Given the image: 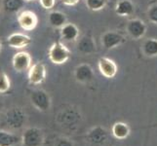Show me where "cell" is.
Instances as JSON below:
<instances>
[{"label":"cell","instance_id":"cell-1","mask_svg":"<svg viewBox=\"0 0 157 146\" xmlns=\"http://www.w3.org/2000/svg\"><path fill=\"white\" fill-rule=\"evenodd\" d=\"M69 49L61 42L53 43L48 52L49 59L54 64H63L66 63L70 58Z\"/></svg>","mask_w":157,"mask_h":146},{"label":"cell","instance_id":"cell-2","mask_svg":"<svg viewBox=\"0 0 157 146\" xmlns=\"http://www.w3.org/2000/svg\"><path fill=\"white\" fill-rule=\"evenodd\" d=\"M24 146H42L44 143V133L38 128H29L21 136Z\"/></svg>","mask_w":157,"mask_h":146},{"label":"cell","instance_id":"cell-3","mask_svg":"<svg viewBox=\"0 0 157 146\" xmlns=\"http://www.w3.org/2000/svg\"><path fill=\"white\" fill-rule=\"evenodd\" d=\"M30 101L37 110L45 112L51 107V97L44 90H35L30 95Z\"/></svg>","mask_w":157,"mask_h":146},{"label":"cell","instance_id":"cell-4","mask_svg":"<svg viewBox=\"0 0 157 146\" xmlns=\"http://www.w3.org/2000/svg\"><path fill=\"white\" fill-rule=\"evenodd\" d=\"M147 24L144 23V21L140 19L130 20L126 26L127 33L135 40L142 39L147 33Z\"/></svg>","mask_w":157,"mask_h":146},{"label":"cell","instance_id":"cell-5","mask_svg":"<svg viewBox=\"0 0 157 146\" xmlns=\"http://www.w3.org/2000/svg\"><path fill=\"white\" fill-rule=\"evenodd\" d=\"M101 45L106 50H111L125 42V37L117 31H106L101 35Z\"/></svg>","mask_w":157,"mask_h":146},{"label":"cell","instance_id":"cell-6","mask_svg":"<svg viewBox=\"0 0 157 146\" xmlns=\"http://www.w3.org/2000/svg\"><path fill=\"white\" fill-rule=\"evenodd\" d=\"M47 70L44 63L36 62L29 70V80L32 85H40L45 81Z\"/></svg>","mask_w":157,"mask_h":146},{"label":"cell","instance_id":"cell-7","mask_svg":"<svg viewBox=\"0 0 157 146\" xmlns=\"http://www.w3.org/2000/svg\"><path fill=\"white\" fill-rule=\"evenodd\" d=\"M18 23L24 30L30 31L36 28L37 24H38V19H37L36 14L32 11L25 10L21 12L18 16Z\"/></svg>","mask_w":157,"mask_h":146},{"label":"cell","instance_id":"cell-8","mask_svg":"<svg viewBox=\"0 0 157 146\" xmlns=\"http://www.w3.org/2000/svg\"><path fill=\"white\" fill-rule=\"evenodd\" d=\"M98 67L101 74L105 78H113L117 74L118 68L114 61L106 57H101L99 58Z\"/></svg>","mask_w":157,"mask_h":146},{"label":"cell","instance_id":"cell-9","mask_svg":"<svg viewBox=\"0 0 157 146\" xmlns=\"http://www.w3.org/2000/svg\"><path fill=\"white\" fill-rule=\"evenodd\" d=\"M12 63L16 71L24 72L31 67V57L28 52H19L13 57Z\"/></svg>","mask_w":157,"mask_h":146},{"label":"cell","instance_id":"cell-10","mask_svg":"<svg viewBox=\"0 0 157 146\" xmlns=\"http://www.w3.org/2000/svg\"><path fill=\"white\" fill-rule=\"evenodd\" d=\"M74 77H75V80L79 83H83V84L89 83L95 77L94 70L90 64L81 63L75 68Z\"/></svg>","mask_w":157,"mask_h":146},{"label":"cell","instance_id":"cell-11","mask_svg":"<svg viewBox=\"0 0 157 146\" xmlns=\"http://www.w3.org/2000/svg\"><path fill=\"white\" fill-rule=\"evenodd\" d=\"M77 50L82 55H92L97 50L96 42L93 35L87 33L83 35L77 43Z\"/></svg>","mask_w":157,"mask_h":146},{"label":"cell","instance_id":"cell-12","mask_svg":"<svg viewBox=\"0 0 157 146\" xmlns=\"http://www.w3.org/2000/svg\"><path fill=\"white\" fill-rule=\"evenodd\" d=\"M87 139L90 143L96 146H100L105 144L107 139V132L102 127H95L90 129L87 134Z\"/></svg>","mask_w":157,"mask_h":146},{"label":"cell","instance_id":"cell-13","mask_svg":"<svg viewBox=\"0 0 157 146\" xmlns=\"http://www.w3.org/2000/svg\"><path fill=\"white\" fill-rule=\"evenodd\" d=\"M7 43L10 47L15 49H21L29 46L32 43V39L29 35L23 33H12L8 36Z\"/></svg>","mask_w":157,"mask_h":146},{"label":"cell","instance_id":"cell-14","mask_svg":"<svg viewBox=\"0 0 157 146\" xmlns=\"http://www.w3.org/2000/svg\"><path fill=\"white\" fill-rule=\"evenodd\" d=\"M135 12V5L131 0H119L115 6V14L120 17H128Z\"/></svg>","mask_w":157,"mask_h":146},{"label":"cell","instance_id":"cell-15","mask_svg":"<svg viewBox=\"0 0 157 146\" xmlns=\"http://www.w3.org/2000/svg\"><path fill=\"white\" fill-rule=\"evenodd\" d=\"M61 36L66 41H75L78 39L79 29L74 24H66L61 28Z\"/></svg>","mask_w":157,"mask_h":146},{"label":"cell","instance_id":"cell-16","mask_svg":"<svg viewBox=\"0 0 157 146\" xmlns=\"http://www.w3.org/2000/svg\"><path fill=\"white\" fill-rule=\"evenodd\" d=\"M111 133L112 136L116 139L119 140L126 139L130 134V127L128 126V124L124 122H116L113 124Z\"/></svg>","mask_w":157,"mask_h":146},{"label":"cell","instance_id":"cell-17","mask_svg":"<svg viewBox=\"0 0 157 146\" xmlns=\"http://www.w3.org/2000/svg\"><path fill=\"white\" fill-rule=\"evenodd\" d=\"M21 142V137L0 129V146H15Z\"/></svg>","mask_w":157,"mask_h":146},{"label":"cell","instance_id":"cell-18","mask_svg":"<svg viewBox=\"0 0 157 146\" xmlns=\"http://www.w3.org/2000/svg\"><path fill=\"white\" fill-rule=\"evenodd\" d=\"M49 24L56 28H62L67 24V16L59 11H53L48 16Z\"/></svg>","mask_w":157,"mask_h":146},{"label":"cell","instance_id":"cell-19","mask_svg":"<svg viewBox=\"0 0 157 146\" xmlns=\"http://www.w3.org/2000/svg\"><path fill=\"white\" fill-rule=\"evenodd\" d=\"M143 53L148 58L157 57V39L149 38L145 40L143 45Z\"/></svg>","mask_w":157,"mask_h":146},{"label":"cell","instance_id":"cell-20","mask_svg":"<svg viewBox=\"0 0 157 146\" xmlns=\"http://www.w3.org/2000/svg\"><path fill=\"white\" fill-rule=\"evenodd\" d=\"M25 0H4L3 7L9 13H16L23 8Z\"/></svg>","mask_w":157,"mask_h":146},{"label":"cell","instance_id":"cell-21","mask_svg":"<svg viewBox=\"0 0 157 146\" xmlns=\"http://www.w3.org/2000/svg\"><path fill=\"white\" fill-rule=\"evenodd\" d=\"M108 0H85L86 6L90 11L98 12L102 9H105Z\"/></svg>","mask_w":157,"mask_h":146},{"label":"cell","instance_id":"cell-22","mask_svg":"<svg viewBox=\"0 0 157 146\" xmlns=\"http://www.w3.org/2000/svg\"><path fill=\"white\" fill-rule=\"evenodd\" d=\"M11 88V81L8 75L4 72H0V94H4Z\"/></svg>","mask_w":157,"mask_h":146},{"label":"cell","instance_id":"cell-23","mask_svg":"<svg viewBox=\"0 0 157 146\" xmlns=\"http://www.w3.org/2000/svg\"><path fill=\"white\" fill-rule=\"evenodd\" d=\"M147 18L149 21L152 24H157V4L150 6L147 10Z\"/></svg>","mask_w":157,"mask_h":146},{"label":"cell","instance_id":"cell-24","mask_svg":"<svg viewBox=\"0 0 157 146\" xmlns=\"http://www.w3.org/2000/svg\"><path fill=\"white\" fill-rule=\"evenodd\" d=\"M54 146H73V142L67 137H59L55 141Z\"/></svg>","mask_w":157,"mask_h":146},{"label":"cell","instance_id":"cell-25","mask_svg":"<svg viewBox=\"0 0 157 146\" xmlns=\"http://www.w3.org/2000/svg\"><path fill=\"white\" fill-rule=\"evenodd\" d=\"M41 6L46 10H51L56 4V0H39Z\"/></svg>","mask_w":157,"mask_h":146},{"label":"cell","instance_id":"cell-26","mask_svg":"<svg viewBox=\"0 0 157 146\" xmlns=\"http://www.w3.org/2000/svg\"><path fill=\"white\" fill-rule=\"evenodd\" d=\"M80 0H62V2L67 6H75Z\"/></svg>","mask_w":157,"mask_h":146},{"label":"cell","instance_id":"cell-27","mask_svg":"<svg viewBox=\"0 0 157 146\" xmlns=\"http://www.w3.org/2000/svg\"><path fill=\"white\" fill-rule=\"evenodd\" d=\"M1 49H2V43L0 41V52H1Z\"/></svg>","mask_w":157,"mask_h":146},{"label":"cell","instance_id":"cell-28","mask_svg":"<svg viewBox=\"0 0 157 146\" xmlns=\"http://www.w3.org/2000/svg\"><path fill=\"white\" fill-rule=\"evenodd\" d=\"M25 1H28V2H31V1H35V0H25Z\"/></svg>","mask_w":157,"mask_h":146}]
</instances>
